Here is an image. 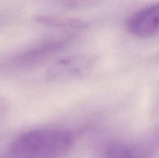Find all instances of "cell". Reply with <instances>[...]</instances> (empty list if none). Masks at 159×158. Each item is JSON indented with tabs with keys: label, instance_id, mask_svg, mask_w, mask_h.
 <instances>
[{
	"label": "cell",
	"instance_id": "ba28073f",
	"mask_svg": "<svg viewBox=\"0 0 159 158\" xmlns=\"http://www.w3.org/2000/svg\"><path fill=\"white\" fill-rule=\"evenodd\" d=\"M0 158H14V157H13V156H11V155L9 154V153H8V152H6V153H5V154L3 155V156H0Z\"/></svg>",
	"mask_w": 159,
	"mask_h": 158
},
{
	"label": "cell",
	"instance_id": "8992f818",
	"mask_svg": "<svg viewBox=\"0 0 159 158\" xmlns=\"http://www.w3.org/2000/svg\"><path fill=\"white\" fill-rule=\"evenodd\" d=\"M35 21L40 24L54 28H66V29H82L87 26V23L79 19L69 17L57 16L51 15H41L35 18Z\"/></svg>",
	"mask_w": 159,
	"mask_h": 158
},
{
	"label": "cell",
	"instance_id": "52a82bcc",
	"mask_svg": "<svg viewBox=\"0 0 159 158\" xmlns=\"http://www.w3.org/2000/svg\"><path fill=\"white\" fill-rule=\"evenodd\" d=\"M61 6L71 9H79L89 7L96 2V0H56Z\"/></svg>",
	"mask_w": 159,
	"mask_h": 158
},
{
	"label": "cell",
	"instance_id": "5b68a950",
	"mask_svg": "<svg viewBox=\"0 0 159 158\" xmlns=\"http://www.w3.org/2000/svg\"><path fill=\"white\" fill-rule=\"evenodd\" d=\"M102 158H148V151L144 146L126 141L110 142L103 149Z\"/></svg>",
	"mask_w": 159,
	"mask_h": 158
},
{
	"label": "cell",
	"instance_id": "6da1fadb",
	"mask_svg": "<svg viewBox=\"0 0 159 158\" xmlns=\"http://www.w3.org/2000/svg\"><path fill=\"white\" fill-rule=\"evenodd\" d=\"M73 144L71 132L61 128H40L20 135L8 153L14 158H62Z\"/></svg>",
	"mask_w": 159,
	"mask_h": 158
},
{
	"label": "cell",
	"instance_id": "7a4b0ae2",
	"mask_svg": "<svg viewBox=\"0 0 159 158\" xmlns=\"http://www.w3.org/2000/svg\"><path fill=\"white\" fill-rule=\"evenodd\" d=\"M97 63V57L91 54H75L62 57L46 71V78L51 81H66L85 77Z\"/></svg>",
	"mask_w": 159,
	"mask_h": 158
},
{
	"label": "cell",
	"instance_id": "277c9868",
	"mask_svg": "<svg viewBox=\"0 0 159 158\" xmlns=\"http://www.w3.org/2000/svg\"><path fill=\"white\" fill-rule=\"evenodd\" d=\"M69 40L68 37H60L41 42L15 57L13 65L16 68L36 65L63 49Z\"/></svg>",
	"mask_w": 159,
	"mask_h": 158
},
{
	"label": "cell",
	"instance_id": "3957f363",
	"mask_svg": "<svg viewBox=\"0 0 159 158\" xmlns=\"http://www.w3.org/2000/svg\"><path fill=\"white\" fill-rule=\"evenodd\" d=\"M159 10L158 3H152L130 15L127 28L133 35L141 38H149L158 32Z\"/></svg>",
	"mask_w": 159,
	"mask_h": 158
},
{
	"label": "cell",
	"instance_id": "9c48e42d",
	"mask_svg": "<svg viewBox=\"0 0 159 158\" xmlns=\"http://www.w3.org/2000/svg\"><path fill=\"white\" fill-rule=\"evenodd\" d=\"M3 111V105L1 102H0V115H1L2 112Z\"/></svg>",
	"mask_w": 159,
	"mask_h": 158
}]
</instances>
